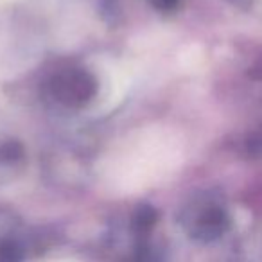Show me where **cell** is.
Segmentation results:
<instances>
[{
    "label": "cell",
    "mask_w": 262,
    "mask_h": 262,
    "mask_svg": "<svg viewBox=\"0 0 262 262\" xmlns=\"http://www.w3.org/2000/svg\"><path fill=\"white\" fill-rule=\"evenodd\" d=\"M47 88L52 101L69 110H81L94 101L97 79L83 67H67L51 77Z\"/></svg>",
    "instance_id": "1"
},
{
    "label": "cell",
    "mask_w": 262,
    "mask_h": 262,
    "mask_svg": "<svg viewBox=\"0 0 262 262\" xmlns=\"http://www.w3.org/2000/svg\"><path fill=\"white\" fill-rule=\"evenodd\" d=\"M233 2H239V4H241V2H244V0H233Z\"/></svg>",
    "instance_id": "3"
},
{
    "label": "cell",
    "mask_w": 262,
    "mask_h": 262,
    "mask_svg": "<svg viewBox=\"0 0 262 262\" xmlns=\"http://www.w3.org/2000/svg\"><path fill=\"white\" fill-rule=\"evenodd\" d=\"M180 0H149V4L153 6L155 9L158 11H164V13H169L178 6Z\"/></svg>",
    "instance_id": "2"
}]
</instances>
